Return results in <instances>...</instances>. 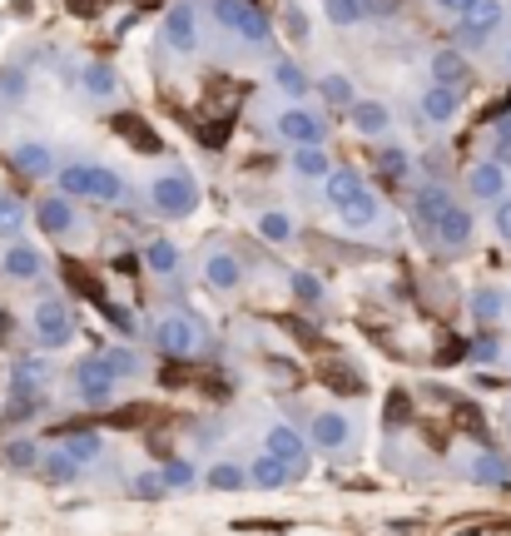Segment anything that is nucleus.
Wrapping results in <instances>:
<instances>
[{"label":"nucleus","mask_w":511,"mask_h":536,"mask_svg":"<svg viewBox=\"0 0 511 536\" xmlns=\"http://www.w3.org/2000/svg\"><path fill=\"white\" fill-rule=\"evenodd\" d=\"M30 333H35V343L40 348H65V343H75V318H70V308L60 303V298H40L35 303V313H30Z\"/></svg>","instance_id":"nucleus-1"},{"label":"nucleus","mask_w":511,"mask_h":536,"mask_svg":"<svg viewBox=\"0 0 511 536\" xmlns=\"http://www.w3.org/2000/svg\"><path fill=\"white\" fill-rule=\"evenodd\" d=\"M149 204H154V214H164V219H184V214H194L199 189H194L189 174H159V179L149 184Z\"/></svg>","instance_id":"nucleus-2"},{"label":"nucleus","mask_w":511,"mask_h":536,"mask_svg":"<svg viewBox=\"0 0 511 536\" xmlns=\"http://www.w3.org/2000/svg\"><path fill=\"white\" fill-rule=\"evenodd\" d=\"M115 388H120V373L110 368V358H85V363L75 368V398L80 402L100 407V402L115 398Z\"/></svg>","instance_id":"nucleus-3"},{"label":"nucleus","mask_w":511,"mask_h":536,"mask_svg":"<svg viewBox=\"0 0 511 536\" xmlns=\"http://www.w3.org/2000/svg\"><path fill=\"white\" fill-rule=\"evenodd\" d=\"M214 15H219V25L239 30V35H244V40H254V45H268V35H273V30H268V15L258 10L254 0H219V10H214Z\"/></svg>","instance_id":"nucleus-4"},{"label":"nucleus","mask_w":511,"mask_h":536,"mask_svg":"<svg viewBox=\"0 0 511 536\" xmlns=\"http://www.w3.org/2000/svg\"><path fill=\"white\" fill-rule=\"evenodd\" d=\"M308 442H313L318 452H343V447L353 442V417L338 412V407L313 412V422H308Z\"/></svg>","instance_id":"nucleus-5"},{"label":"nucleus","mask_w":511,"mask_h":536,"mask_svg":"<svg viewBox=\"0 0 511 536\" xmlns=\"http://www.w3.org/2000/svg\"><path fill=\"white\" fill-rule=\"evenodd\" d=\"M154 343H159L164 358H184V353L199 348V328H194L184 313H164V318L154 323Z\"/></svg>","instance_id":"nucleus-6"},{"label":"nucleus","mask_w":511,"mask_h":536,"mask_svg":"<svg viewBox=\"0 0 511 536\" xmlns=\"http://www.w3.org/2000/svg\"><path fill=\"white\" fill-rule=\"evenodd\" d=\"M164 45L174 50V55H194L199 50V15H194V5H169V15H164Z\"/></svg>","instance_id":"nucleus-7"},{"label":"nucleus","mask_w":511,"mask_h":536,"mask_svg":"<svg viewBox=\"0 0 511 536\" xmlns=\"http://www.w3.org/2000/svg\"><path fill=\"white\" fill-rule=\"evenodd\" d=\"M263 447H268L273 457H283V462L293 467V477H303V472H308V447H313V442H303L288 422H273V427H268V437H263Z\"/></svg>","instance_id":"nucleus-8"},{"label":"nucleus","mask_w":511,"mask_h":536,"mask_svg":"<svg viewBox=\"0 0 511 536\" xmlns=\"http://www.w3.org/2000/svg\"><path fill=\"white\" fill-rule=\"evenodd\" d=\"M204 283H209L214 293H234V288L244 283L239 254H229V249H209V254H204Z\"/></svg>","instance_id":"nucleus-9"},{"label":"nucleus","mask_w":511,"mask_h":536,"mask_svg":"<svg viewBox=\"0 0 511 536\" xmlns=\"http://www.w3.org/2000/svg\"><path fill=\"white\" fill-rule=\"evenodd\" d=\"M10 398H50V368H45L40 358L15 363V373H10Z\"/></svg>","instance_id":"nucleus-10"},{"label":"nucleus","mask_w":511,"mask_h":536,"mask_svg":"<svg viewBox=\"0 0 511 536\" xmlns=\"http://www.w3.org/2000/svg\"><path fill=\"white\" fill-rule=\"evenodd\" d=\"M502 15H507L502 0H477V5L462 15V40H467V45H482V40L502 25Z\"/></svg>","instance_id":"nucleus-11"},{"label":"nucleus","mask_w":511,"mask_h":536,"mask_svg":"<svg viewBox=\"0 0 511 536\" xmlns=\"http://www.w3.org/2000/svg\"><path fill=\"white\" fill-rule=\"evenodd\" d=\"M412 209H417V224L437 234V224H442V219H447V209H452V194H447L442 184H422V189H417V199H412Z\"/></svg>","instance_id":"nucleus-12"},{"label":"nucleus","mask_w":511,"mask_h":536,"mask_svg":"<svg viewBox=\"0 0 511 536\" xmlns=\"http://www.w3.org/2000/svg\"><path fill=\"white\" fill-rule=\"evenodd\" d=\"M278 134L293 139V144H323L328 125H323L318 115H308V110H283V115H278Z\"/></svg>","instance_id":"nucleus-13"},{"label":"nucleus","mask_w":511,"mask_h":536,"mask_svg":"<svg viewBox=\"0 0 511 536\" xmlns=\"http://www.w3.org/2000/svg\"><path fill=\"white\" fill-rule=\"evenodd\" d=\"M348 125L358 134H368V139H378V134L392 130V110H387L383 100H358V105L348 110Z\"/></svg>","instance_id":"nucleus-14"},{"label":"nucleus","mask_w":511,"mask_h":536,"mask_svg":"<svg viewBox=\"0 0 511 536\" xmlns=\"http://www.w3.org/2000/svg\"><path fill=\"white\" fill-rule=\"evenodd\" d=\"M467 189H472V199H502L507 194V164H497V159L477 164L467 174Z\"/></svg>","instance_id":"nucleus-15"},{"label":"nucleus","mask_w":511,"mask_h":536,"mask_svg":"<svg viewBox=\"0 0 511 536\" xmlns=\"http://www.w3.org/2000/svg\"><path fill=\"white\" fill-rule=\"evenodd\" d=\"M35 224H40L45 234H70V229H75V209H70V194L40 199V204H35Z\"/></svg>","instance_id":"nucleus-16"},{"label":"nucleus","mask_w":511,"mask_h":536,"mask_svg":"<svg viewBox=\"0 0 511 536\" xmlns=\"http://www.w3.org/2000/svg\"><path fill=\"white\" fill-rule=\"evenodd\" d=\"M457 110H462V95H457V85H432V90L422 95V115H427L432 125H447V120H457Z\"/></svg>","instance_id":"nucleus-17"},{"label":"nucleus","mask_w":511,"mask_h":536,"mask_svg":"<svg viewBox=\"0 0 511 536\" xmlns=\"http://www.w3.org/2000/svg\"><path fill=\"white\" fill-rule=\"evenodd\" d=\"M363 194H368V184H363L358 169H333V174H328V209H348V204L363 199Z\"/></svg>","instance_id":"nucleus-18"},{"label":"nucleus","mask_w":511,"mask_h":536,"mask_svg":"<svg viewBox=\"0 0 511 536\" xmlns=\"http://www.w3.org/2000/svg\"><path fill=\"white\" fill-rule=\"evenodd\" d=\"M249 477H254V487H263V492H278V487H288V482H293V467H288L283 457L263 452V457L249 462Z\"/></svg>","instance_id":"nucleus-19"},{"label":"nucleus","mask_w":511,"mask_h":536,"mask_svg":"<svg viewBox=\"0 0 511 536\" xmlns=\"http://www.w3.org/2000/svg\"><path fill=\"white\" fill-rule=\"evenodd\" d=\"M432 80H437V85H457V90H462V85L472 80V65H467L457 50H432Z\"/></svg>","instance_id":"nucleus-20"},{"label":"nucleus","mask_w":511,"mask_h":536,"mask_svg":"<svg viewBox=\"0 0 511 536\" xmlns=\"http://www.w3.org/2000/svg\"><path fill=\"white\" fill-rule=\"evenodd\" d=\"M467 239H472V209H447V219L437 224V244L442 249H467Z\"/></svg>","instance_id":"nucleus-21"},{"label":"nucleus","mask_w":511,"mask_h":536,"mask_svg":"<svg viewBox=\"0 0 511 536\" xmlns=\"http://www.w3.org/2000/svg\"><path fill=\"white\" fill-rule=\"evenodd\" d=\"M80 472H85V462H75V457H70L60 442H55V447L40 457V477H45V482H60V487H65V482H75Z\"/></svg>","instance_id":"nucleus-22"},{"label":"nucleus","mask_w":511,"mask_h":536,"mask_svg":"<svg viewBox=\"0 0 511 536\" xmlns=\"http://www.w3.org/2000/svg\"><path fill=\"white\" fill-rule=\"evenodd\" d=\"M10 169H20L25 179H40V174H50V149L45 144H15L10 149Z\"/></svg>","instance_id":"nucleus-23"},{"label":"nucleus","mask_w":511,"mask_h":536,"mask_svg":"<svg viewBox=\"0 0 511 536\" xmlns=\"http://www.w3.org/2000/svg\"><path fill=\"white\" fill-rule=\"evenodd\" d=\"M293 174H298V179H328V174H333L328 149H323V144H298V154H293Z\"/></svg>","instance_id":"nucleus-24"},{"label":"nucleus","mask_w":511,"mask_h":536,"mask_svg":"<svg viewBox=\"0 0 511 536\" xmlns=\"http://www.w3.org/2000/svg\"><path fill=\"white\" fill-rule=\"evenodd\" d=\"M40 268H45L40 249H30V244H10L5 249V273L10 278H40Z\"/></svg>","instance_id":"nucleus-25"},{"label":"nucleus","mask_w":511,"mask_h":536,"mask_svg":"<svg viewBox=\"0 0 511 536\" xmlns=\"http://www.w3.org/2000/svg\"><path fill=\"white\" fill-rule=\"evenodd\" d=\"M258 234H263L268 244H288V239L298 234V224H293L288 209H263V214H258Z\"/></svg>","instance_id":"nucleus-26"},{"label":"nucleus","mask_w":511,"mask_h":536,"mask_svg":"<svg viewBox=\"0 0 511 536\" xmlns=\"http://www.w3.org/2000/svg\"><path fill=\"white\" fill-rule=\"evenodd\" d=\"M254 477H249V467H239V462H219V467H209L204 472V487H214V492H239V487H249Z\"/></svg>","instance_id":"nucleus-27"},{"label":"nucleus","mask_w":511,"mask_h":536,"mask_svg":"<svg viewBox=\"0 0 511 536\" xmlns=\"http://www.w3.org/2000/svg\"><path fill=\"white\" fill-rule=\"evenodd\" d=\"M313 90L328 100V110H353V105H358V100H353V80H348V75H323Z\"/></svg>","instance_id":"nucleus-28"},{"label":"nucleus","mask_w":511,"mask_h":536,"mask_svg":"<svg viewBox=\"0 0 511 536\" xmlns=\"http://www.w3.org/2000/svg\"><path fill=\"white\" fill-rule=\"evenodd\" d=\"M90 199H100V204H120V199H125V179H120L115 169L95 164V174H90Z\"/></svg>","instance_id":"nucleus-29"},{"label":"nucleus","mask_w":511,"mask_h":536,"mask_svg":"<svg viewBox=\"0 0 511 536\" xmlns=\"http://www.w3.org/2000/svg\"><path fill=\"white\" fill-rule=\"evenodd\" d=\"M144 264L154 268V273H164V278H169V273H179V264H184V259H179V244H169V239H154V244H144Z\"/></svg>","instance_id":"nucleus-30"},{"label":"nucleus","mask_w":511,"mask_h":536,"mask_svg":"<svg viewBox=\"0 0 511 536\" xmlns=\"http://www.w3.org/2000/svg\"><path fill=\"white\" fill-rule=\"evenodd\" d=\"M338 214H343V224H348V229H373V224H378V214H383V204H378L373 194H363V199H353V204H348V209H338Z\"/></svg>","instance_id":"nucleus-31"},{"label":"nucleus","mask_w":511,"mask_h":536,"mask_svg":"<svg viewBox=\"0 0 511 536\" xmlns=\"http://www.w3.org/2000/svg\"><path fill=\"white\" fill-rule=\"evenodd\" d=\"M115 130H120L125 144L144 149V154H154V149H159V134H149V125H144V120H134V115H120V120H115Z\"/></svg>","instance_id":"nucleus-32"},{"label":"nucleus","mask_w":511,"mask_h":536,"mask_svg":"<svg viewBox=\"0 0 511 536\" xmlns=\"http://www.w3.org/2000/svg\"><path fill=\"white\" fill-rule=\"evenodd\" d=\"M60 447H65L75 462H95V457L105 452V437H100V432H70Z\"/></svg>","instance_id":"nucleus-33"},{"label":"nucleus","mask_w":511,"mask_h":536,"mask_svg":"<svg viewBox=\"0 0 511 536\" xmlns=\"http://www.w3.org/2000/svg\"><path fill=\"white\" fill-rule=\"evenodd\" d=\"M273 85H278L283 95H293V100H298V95H308V75H303L293 60H278V65H273Z\"/></svg>","instance_id":"nucleus-34"},{"label":"nucleus","mask_w":511,"mask_h":536,"mask_svg":"<svg viewBox=\"0 0 511 536\" xmlns=\"http://www.w3.org/2000/svg\"><path fill=\"white\" fill-rule=\"evenodd\" d=\"M472 313H477L482 323H497V318L507 313V298H502L497 288H477V293H472Z\"/></svg>","instance_id":"nucleus-35"},{"label":"nucleus","mask_w":511,"mask_h":536,"mask_svg":"<svg viewBox=\"0 0 511 536\" xmlns=\"http://www.w3.org/2000/svg\"><path fill=\"white\" fill-rule=\"evenodd\" d=\"M5 467H10V472H30V467H40L35 442H30V437H15V442L5 447Z\"/></svg>","instance_id":"nucleus-36"},{"label":"nucleus","mask_w":511,"mask_h":536,"mask_svg":"<svg viewBox=\"0 0 511 536\" xmlns=\"http://www.w3.org/2000/svg\"><path fill=\"white\" fill-rule=\"evenodd\" d=\"M115 85H120V80H115V70H110V65H100V60H95V65H85V90H90L95 100L115 95Z\"/></svg>","instance_id":"nucleus-37"},{"label":"nucleus","mask_w":511,"mask_h":536,"mask_svg":"<svg viewBox=\"0 0 511 536\" xmlns=\"http://www.w3.org/2000/svg\"><path fill=\"white\" fill-rule=\"evenodd\" d=\"M90 174H95L90 164H65V169H60V194H70V199L85 194V199H90Z\"/></svg>","instance_id":"nucleus-38"},{"label":"nucleus","mask_w":511,"mask_h":536,"mask_svg":"<svg viewBox=\"0 0 511 536\" xmlns=\"http://www.w3.org/2000/svg\"><path fill=\"white\" fill-rule=\"evenodd\" d=\"M363 0H323V15H328V25H358L363 20Z\"/></svg>","instance_id":"nucleus-39"},{"label":"nucleus","mask_w":511,"mask_h":536,"mask_svg":"<svg viewBox=\"0 0 511 536\" xmlns=\"http://www.w3.org/2000/svg\"><path fill=\"white\" fill-rule=\"evenodd\" d=\"M472 477H477V482L502 487V482H507V462H502V457H492V452H482V457L472 462Z\"/></svg>","instance_id":"nucleus-40"},{"label":"nucleus","mask_w":511,"mask_h":536,"mask_svg":"<svg viewBox=\"0 0 511 536\" xmlns=\"http://www.w3.org/2000/svg\"><path fill=\"white\" fill-rule=\"evenodd\" d=\"M164 487H169V482H164V472H139V477L129 482V492H134L139 502H154V497H159Z\"/></svg>","instance_id":"nucleus-41"},{"label":"nucleus","mask_w":511,"mask_h":536,"mask_svg":"<svg viewBox=\"0 0 511 536\" xmlns=\"http://www.w3.org/2000/svg\"><path fill=\"white\" fill-rule=\"evenodd\" d=\"M25 224V204L20 199H0V234H15Z\"/></svg>","instance_id":"nucleus-42"},{"label":"nucleus","mask_w":511,"mask_h":536,"mask_svg":"<svg viewBox=\"0 0 511 536\" xmlns=\"http://www.w3.org/2000/svg\"><path fill=\"white\" fill-rule=\"evenodd\" d=\"M288 283H293V293H298L303 303H318V298H323V283H318L313 273H293Z\"/></svg>","instance_id":"nucleus-43"},{"label":"nucleus","mask_w":511,"mask_h":536,"mask_svg":"<svg viewBox=\"0 0 511 536\" xmlns=\"http://www.w3.org/2000/svg\"><path fill=\"white\" fill-rule=\"evenodd\" d=\"M105 358H110V368H115L120 378H134V373H139V358H134L129 348H110Z\"/></svg>","instance_id":"nucleus-44"},{"label":"nucleus","mask_w":511,"mask_h":536,"mask_svg":"<svg viewBox=\"0 0 511 536\" xmlns=\"http://www.w3.org/2000/svg\"><path fill=\"white\" fill-rule=\"evenodd\" d=\"M0 95L5 100H25V70H5L0 75Z\"/></svg>","instance_id":"nucleus-45"},{"label":"nucleus","mask_w":511,"mask_h":536,"mask_svg":"<svg viewBox=\"0 0 511 536\" xmlns=\"http://www.w3.org/2000/svg\"><path fill=\"white\" fill-rule=\"evenodd\" d=\"M164 482H169V487H189V482H194V467L174 457V462H164Z\"/></svg>","instance_id":"nucleus-46"},{"label":"nucleus","mask_w":511,"mask_h":536,"mask_svg":"<svg viewBox=\"0 0 511 536\" xmlns=\"http://www.w3.org/2000/svg\"><path fill=\"white\" fill-rule=\"evenodd\" d=\"M497 234L511 244V199H497Z\"/></svg>","instance_id":"nucleus-47"},{"label":"nucleus","mask_w":511,"mask_h":536,"mask_svg":"<svg viewBox=\"0 0 511 536\" xmlns=\"http://www.w3.org/2000/svg\"><path fill=\"white\" fill-rule=\"evenodd\" d=\"M105 313H110V323H115V328H120L125 338H134V333H139V328H134V318H129L125 308H105Z\"/></svg>","instance_id":"nucleus-48"},{"label":"nucleus","mask_w":511,"mask_h":536,"mask_svg":"<svg viewBox=\"0 0 511 536\" xmlns=\"http://www.w3.org/2000/svg\"><path fill=\"white\" fill-rule=\"evenodd\" d=\"M323 378H328L333 388H343V393H358V388H363V383H358L353 373H323Z\"/></svg>","instance_id":"nucleus-49"},{"label":"nucleus","mask_w":511,"mask_h":536,"mask_svg":"<svg viewBox=\"0 0 511 536\" xmlns=\"http://www.w3.org/2000/svg\"><path fill=\"white\" fill-rule=\"evenodd\" d=\"M288 35H293V40H308V20H303L298 10H288Z\"/></svg>","instance_id":"nucleus-50"},{"label":"nucleus","mask_w":511,"mask_h":536,"mask_svg":"<svg viewBox=\"0 0 511 536\" xmlns=\"http://www.w3.org/2000/svg\"><path fill=\"white\" fill-rule=\"evenodd\" d=\"M402 164H407V154H402V149H387V154H383L387 174H402Z\"/></svg>","instance_id":"nucleus-51"},{"label":"nucleus","mask_w":511,"mask_h":536,"mask_svg":"<svg viewBox=\"0 0 511 536\" xmlns=\"http://www.w3.org/2000/svg\"><path fill=\"white\" fill-rule=\"evenodd\" d=\"M437 5H442V10H452V15H467L477 0H437Z\"/></svg>","instance_id":"nucleus-52"},{"label":"nucleus","mask_w":511,"mask_h":536,"mask_svg":"<svg viewBox=\"0 0 511 536\" xmlns=\"http://www.w3.org/2000/svg\"><path fill=\"white\" fill-rule=\"evenodd\" d=\"M497 164H511V134H497Z\"/></svg>","instance_id":"nucleus-53"},{"label":"nucleus","mask_w":511,"mask_h":536,"mask_svg":"<svg viewBox=\"0 0 511 536\" xmlns=\"http://www.w3.org/2000/svg\"><path fill=\"white\" fill-rule=\"evenodd\" d=\"M477 358H487V363H492V358H497V343H492V338H482V343H477Z\"/></svg>","instance_id":"nucleus-54"},{"label":"nucleus","mask_w":511,"mask_h":536,"mask_svg":"<svg viewBox=\"0 0 511 536\" xmlns=\"http://www.w3.org/2000/svg\"><path fill=\"white\" fill-rule=\"evenodd\" d=\"M363 5H368L373 15H392V0H363Z\"/></svg>","instance_id":"nucleus-55"},{"label":"nucleus","mask_w":511,"mask_h":536,"mask_svg":"<svg viewBox=\"0 0 511 536\" xmlns=\"http://www.w3.org/2000/svg\"><path fill=\"white\" fill-rule=\"evenodd\" d=\"M507 70H511V50H507Z\"/></svg>","instance_id":"nucleus-56"},{"label":"nucleus","mask_w":511,"mask_h":536,"mask_svg":"<svg viewBox=\"0 0 511 536\" xmlns=\"http://www.w3.org/2000/svg\"><path fill=\"white\" fill-rule=\"evenodd\" d=\"M507 368H511V353H507Z\"/></svg>","instance_id":"nucleus-57"}]
</instances>
